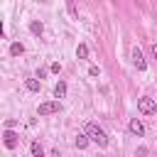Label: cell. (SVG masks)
<instances>
[{
    "label": "cell",
    "mask_w": 157,
    "mask_h": 157,
    "mask_svg": "<svg viewBox=\"0 0 157 157\" xmlns=\"http://www.w3.org/2000/svg\"><path fill=\"white\" fill-rule=\"evenodd\" d=\"M59 110H61V103L59 101H47V103H39V108H37L39 115H54Z\"/></svg>",
    "instance_id": "cell-3"
},
{
    "label": "cell",
    "mask_w": 157,
    "mask_h": 157,
    "mask_svg": "<svg viewBox=\"0 0 157 157\" xmlns=\"http://www.w3.org/2000/svg\"><path fill=\"white\" fill-rule=\"evenodd\" d=\"M76 56H78V59H86V56H88V47H86V44H78V47H76Z\"/></svg>",
    "instance_id": "cell-12"
},
{
    "label": "cell",
    "mask_w": 157,
    "mask_h": 157,
    "mask_svg": "<svg viewBox=\"0 0 157 157\" xmlns=\"http://www.w3.org/2000/svg\"><path fill=\"white\" fill-rule=\"evenodd\" d=\"M17 132H12V130H5V135H2V142H5V147L7 150H15L17 147Z\"/></svg>",
    "instance_id": "cell-6"
},
{
    "label": "cell",
    "mask_w": 157,
    "mask_h": 157,
    "mask_svg": "<svg viewBox=\"0 0 157 157\" xmlns=\"http://www.w3.org/2000/svg\"><path fill=\"white\" fill-rule=\"evenodd\" d=\"M29 32H32L34 37H42V32H44V25H42L39 20H32V22H29Z\"/></svg>",
    "instance_id": "cell-7"
},
{
    "label": "cell",
    "mask_w": 157,
    "mask_h": 157,
    "mask_svg": "<svg viewBox=\"0 0 157 157\" xmlns=\"http://www.w3.org/2000/svg\"><path fill=\"white\" fill-rule=\"evenodd\" d=\"M137 110L142 115H152V113H157V101L150 96H142V98H137Z\"/></svg>",
    "instance_id": "cell-2"
},
{
    "label": "cell",
    "mask_w": 157,
    "mask_h": 157,
    "mask_svg": "<svg viewBox=\"0 0 157 157\" xmlns=\"http://www.w3.org/2000/svg\"><path fill=\"white\" fill-rule=\"evenodd\" d=\"M132 64H135V69H137V71H145V69H147V61H145V56H142L140 47H132Z\"/></svg>",
    "instance_id": "cell-4"
},
{
    "label": "cell",
    "mask_w": 157,
    "mask_h": 157,
    "mask_svg": "<svg viewBox=\"0 0 157 157\" xmlns=\"http://www.w3.org/2000/svg\"><path fill=\"white\" fill-rule=\"evenodd\" d=\"M22 52H25V44H22V42H12V44H10V54H12V56H20Z\"/></svg>",
    "instance_id": "cell-9"
},
{
    "label": "cell",
    "mask_w": 157,
    "mask_h": 157,
    "mask_svg": "<svg viewBox=\"0 0 157 157\" xmlns=\"http://www.w3.org/2000/svg\"><path fill=\"white\" fill-rule=\"evenodd\" d=\"M98 74H101L98 66H91V69H88V76H98Z\"/></svg>",
    "instance_id": "cell-14"
},
{
    "label": "cell",
    "mask_w": 157,
    "mask_h": 157,
    "mask_svg": "<svg viewBox=\"0 0 157 157\" xmlns=\"http://www.w3.org/2000/svg\"><path fill=\"white\" fill-rule=\"evenodd\" d=\"M25 86H27V91H32V93H37L42 83H39V78H27V81H25Z\"/></svg>",
    "instance_id": "cell-10"
},
{
    "label": "cell",
    "mask_w": 157,
    "mask_h": 157,
    "mask_svg": "<svg viewBox=\"0 0 157 157\" xmlns=\"http://www.w3.org/2000/svg\"><path fill=\"white\" fill-rule=\"evenodd\" d=\"M91 140H88V135L86 132H81V135H76V140H74V145L78 147V150H86V145H88Z\"/></svg>",
    "instance_id": "cell-8"
},
{
    "label": "cell",
    "mask_w": 157,
    "mask_h": 157,
    "mask_svg": "<svg viewBox=\"0 0 157 157\" xmlns=\"http://www.w3.org/2000/svg\"><path fill=\"white\" fill-rule=\"evenodd\" d=\"M54 96H56V98H64V96H66V83H64V81H59V83L54 86Z\"/></svg>",
    "instance_id": "cell-11"
},
{
    "label": "cell",
    "mask_w": 157,
    "mask_h": 157,
    "mask_svg": "<svg viewBox=\"0 0 157 157\" xmlns=\"http://www.w3.org/2000/svg\"><path fill=\"white\" fill-rule=\"evenodd\" d=\"M52 71H54V74H59V71H61V64H59V61H54V64H52Z\"/></svg>",
    "instance_id": "cell-15"
},
{
    "label": "cell",
    "mask_w": 157,
    "mask_h": 157,
    "mask_svg": "<svg viewBox=\"0 0 157 157\" xmlns=\"http://www.w3.org/2000/svg\"><path fill=\"white\" fill-rule=\"evenodd\" d=\"M128 130H130L135 137H142V135H145V125H142V120H140V118H132V120L128 123Z\"/></svg>",
    "instance_id": "cell-5"
},
{
    "label": "cell",
    "mask_w": 157,
    "mask_h": 157,
    "mask_svg": "<svg viewBox=\"0 0 157 157\" xmlns=\"http://www.w3.org/2000/svg\"><path fill=\"white\" fill-rule=\"evenodd\" d=\"M66 10H69V15H71L74 20H78V10H76V5H74V2H66Z\"/></svg>",
    "instance_id": "cell-13"
},
{
    "label": "cell",
    "mask_w": 157,
    "mask_h": 157,
    "mask_svg": "<svg viewBox=\"0 0 157 157\" xmlns=\"http://www.w3.org/2000/svg\"><path fill=\"white\" fill-rule=\"evenodd\" d=\"M86 135H88V140L96 142L98 147H105V145H108V135L103 132V128H101L98 123H88V125H86Z\"/></svg>",
    "instance_id": "cell-1"
},
{
    "label": "cell",
    "mask_w": 157,
    "mask_h": 157,
    "mask_svg": "<svg viewBox=\"0 0 157 157\" xmlns=\"http://www.w3.org/2000/svg\"><path fill=\"white\" fill-rule=\"evenodd\" d=\"M152 56L157 59V42H152Z\"/></svg>",
    "instance_id": "cell-17"
},
{
    "label": "cell",
    "mask_w": 157,
    "mask_h": 157,
    "mask_svg": "<svg viewBox=\"0 0 157 157\" xmlns=\"http://www.w3.org/2000/svg\"><path fill=\"white\" fill-rule=\"evenodd\" d=\"M5 128H7V130H12V128H15V120H12V118H10V120H5Z\"/></svg>",
    "instance_id": "cell-16"
}]
</instances>
